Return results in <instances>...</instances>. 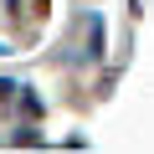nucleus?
Listing matches in <instances>:
<instances>
[{
    "mask_svg": "<svg viewBox=\"0 0 154 154\" xmlns=\"http://www.w3.org/2000/svg\"><path fill=\"white\" fill-rule=\"evenodd\" d=\"M11 88H16V82H5V77H0V98H11Z\"/></svg>",
    "mask_w": 154,
    "mask_h": 154,
    "instance_id": "obj_1",
    "label": "nucleus"
}]
</instances>
